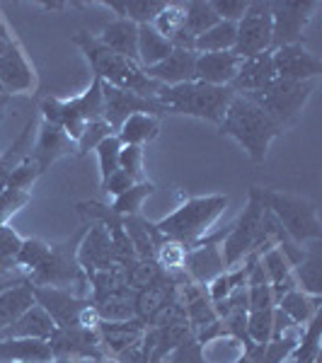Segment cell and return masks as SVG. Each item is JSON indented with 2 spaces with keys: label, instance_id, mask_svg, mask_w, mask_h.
<instances>
[{
  "label": "cell",
  "instance_id": "1",
  "mask_svg": "<svg viewBox=\"0 0 322 363\" xmlns=\"http://www.w3.org/2000/svg\"><path fill=\"white\" fill-rule=\"evenodd\" d=\"M73 44L85 54L87 63H90V68H92V75L102 80V83L119 87V90H126V92H133V95L148 97V99H157L162 87H165V85L155 83V80H150L136 61H128V58L109 51L107 46L99 44L97 37H92L85 29L73 34Z\"/></svg>",
  "mask_w": 322,
  "mask_h": 363
},
{
  "label": "cell",
  "instance_id": "2",
  "mask_svg": "<svg viewBox=\"0 0 322 363\" xmlns=\"http://www.w3.org/2000/svg\"><path fill=\"white\" fill-rule=\"evenodd\" d=\"M218 133L238 140V145L252 162H265L269 145L284 131L257 107L252 99H248L245 95H235L223 121L218 124Z\"/></svg>",
  "mask_w": 322,
  "mask_h": 363
},
{
  "label": "cell",
  "instance_id": "3",
  "mask_svg": "<svg viewBox=\"0 0 322 363\" xmlns=\"http://www.w3.org/2000/svg\"><path fill=\"white\" fill-rule=\"evenodd\" d=\"M87 233V223H83L70 238L61 240L56 245H49V252L42 259V264L27 277L32 286H46V289H61L70 291L73 296L87 298L90 286L83 267L78 264V247L80 240Z\"/></svg>",
  "mask_w": 322,
  "mask_h": 363
},
{
  "label": "cell",
  "instance_id": "4",
  "mask_svg": "<svg viewBox=\"0 0 322 363\" xmlns=\"http://www.w3.org/2000/svg\"><path fill=\"white\" fill-rule=\"evenodd\" d=\"M250 191L279 220V225L286 230V235L296 240L298 245L322 240L318 206L308 196L289 194V191H279V189H265V186H250Z\"/></svg>",
  "mask_w": 322,
  "mask_h": 363
},
{
  "label": "cell",
  "instance_id": "5",
  "mask_svg": "<svg viewBox=\"0 0 322 363\" xmlns=\"http://www.w3.org/2000/svg\"><path fill=\"white\" fill-rule=\"evenodd\" d=\"M226 206H228V196L223 194L191 196L184 203H179L170 216L155 220L153 225L157 233L191 247V245H196L199 240L209 235L211 228L216 225V220L223 216Z\"/></svg>",
  "mask_w": 322,
  "mask_h": 363
},
{
  "label": "cell",
  "instance_id": "6",
  "mask_svg": "<svg viewBox=\"0 0 322 363\" xmlns=\"http://www.w3.org/2000/svg\"><path fill=\"white\" fill-rule=\"evenodd\" d=\"M235 92L231 87H216L191 80V83L162 87L157 95V102L167 109V114H184L194 116V119L209 121V124L218 126L231 107Z\"/></svg>",
  "mask_w": 322,
  "mask_h": 363
},
{
  "label": "cell",
  "instance_id": "7",
  "mask_svg": "<svg viewBox=\"0 0 322 363\" xmlns=\"http://www.w3.org/2000/svg\"><path fill=\"white\" fill-rule=\"evenodd\" d=\"M315 90V80H286L277 78L265 90H257L245 95L252 99L257 107L277 124L281 131H289L298 124L303 109H306L310 95Z\"/></svg>",
  "mask_w": 322,
  "mask_h": 363
},
{
  "label": "cell",
  "instance_id": "8",
  "mask_svg": "<svg viewBox=\"0 0 322 363\" xmlns=\"http://www.w3.org/2000/svg\"><path fill=\"white\" fill-rule=\"evenodd\" d=\"M262 218H265V206L248 189L245 211L238 216L235 223L228 228L223 242H221V255H223L226 269L238 267L250 252H267L269 247H274V242L267 238L265 228H262Z\"/></svg>",
  "mask_w": 322,
  "mask_h": 363
},
{
  "label": "cell",
  "instance_id": "9",
  "mask_svg": "<svg viewBox=\"0 0 322 363\" xmlns=\"http://www.w3.org/2000/svg\"><path fill=\"white\" fill-rule=\"evenodd\" d=\"M272 8V51L303 44V32L320 10V0H269Z\"/></svg>",
  "mask_w": 322,
  "mask_h": 363
},
{
  "label": "cell",
  "instance_id": "10",
  "mask_svg": "<svg viewBox=\"0 0 322 363\" xmlns=\"http://www.w3.org/2000/svg\"><path fill=\"white\" fill-rule=\"evenodd\" d=\"M235 27L238 32L233 54L238 58H250L272 51V8H269V0H250L243 20Z\"/></svg>",
  "mask_w": 322,
  "mask_h": 363
},
{
  "label": "cell",
  "instance_id": "11",
  "mask_svg": "<svg viewBox=\"0 0 322 363\" xmlns=\"http://www.w3.org/2000/svg\"><path fill=\"white\" fill-rule=\"evenodd\" d=\"M32 87L34 70L5 22H0V95H20Z\"/></svg>",
  "mask_w": 322,
  "mask_h": 363
},
{
  "label": "cell",
  "instance_id": "12",
  "mask_svg": "<svg viewBox=\"0 0 322 363\" xmlns=\"http://www.w3.org/2000/svg\"><path fill=\"white\" fill-rule=\"evenodd\" d=\"M133 114H153L160 119L162 114H167V109L162 107L157 99L140 97V95H133V92H126V90H119V87L102 83V119L107 121L109 128L116 133L119 126Z\"/></svg>",
  "mask_w": 322,
  "mask_h": 363
},
{
  "label": "cell",
  "instance_id": "13",
  "mask_svg": "<svg viewBox=\"0 0 322 363\" xmlns=\"http://www.w3.org/2000/svg\"><path fill=\"white\" fill-rule=\"evenodd\" d=\"M226 233H228V228L221 233H213V235H206L187 250L184 274L191 284L209 286L216 277H221V274L226 272L223 255H221V242H223Z\"/></svg>",
  "mask_w": 322,
  "mask_h": 363
},
{
  "label": "cell",
  "instance_id": "14",
  "mask_svg": "<svg viewBox=\"0 0 322 363\" xmlns=\"http://www.w3.org/2000/svg\"><path fill=\"white\" fill-rule=\"evenodd\" d=\"M49 344H51V351H54V359L90 361V363L104 361V351L99 347L97 330H87V327L54 330Z\"/></svg>",
  "mask_w": 322,
  "mask_h": 363
},
{
  "label": "cell",
  "instance_id": "15",
  "mask_svg": "<svg viewBox=\"0 0 322 363\" xmlns=\"http://www.w3.org/2000/svg\"><path fill=\"white\" fill-rule=\"evenodd\" d=\"M34 303L42 306L46 310L51 320H54L56 330H68V327H80L78 318L83 313V308H87L92 303V298H80L73 296L70 291L61 289H46V286H32Z\"/></svg>",
  "mask_w": 322,
  "mask_h": 363
},
{
  "label": "cell",
  "instance_id": "16",
  "mask_svg": "<svg viewBox=\"0 0 322 363\" xmlns=\"http://www.w3.org/2000/svg\"><path fill=\"white\" fill-rule=\"evenodd\" d=\"M272 61H274V70H277V78L318 80L322 73L320 56L310 54L303 44L279 46V49L272 51Z\"/></svg>",
  "mask_w": 322,
  "mask_h": 363
},
{
  "label": "cell",
  "instance_id": "17",
  "mask_svg": "<svg viewBox=\"0 0 322 363\" xmlns=\"http://www.w3.org/2000/svg\"><path fill=\"white\" fill-rule=\"evenodd\" d=\"M78 264L83 267L85 274L116 267L112 238L102 223H87V233L78 247Z\"/></svg>",
  "mask_w": 322,
  "mask_h": 363
},
{
  "label": "cell",
  "instance_id": "18",
  "mask_svg": "<svg viewBox=\"0 0 322 363\" xmlns=\"http://www.w3.org/2000/svg\"><path fill=\"white\" fill-rule=\"evenodd\" d=\"M73 153H75V140L70 138L61 126L49 124V121L42 119L39 131H37V143L29 150V157L37 162L42 174L54 165L56 160H61V157H66V155H73Z\"/></svg>",
  "mask_w": 322,
  "mask_h": 363
},
{
  "label": "cell",
  "instance_id": "19",
  "mask_svg": "<svg viewBox=\"0 0 322 363\" xmlns=\"http://www.w3.org/2000/svg\"><path fill=\"white\" fill-rule=\"evenodd\" d=\"M145 327L148 325L138 318L121 320V322H99L97 337H99V347L104 351V359L114 361L126 349L136 347L145 335Z\"/></svg>",
  "mask_w": 322,
  "mask_h": 363
},
{
  "label": "cell",
  "instance_id": "20",
  "mask_svg": "<svg viewBox=\"0 0 322 363\" xmlns=\"http://www.w3.org/2000/svg\"><path fill=\"white\" fill-rule=\"evenodd\" d=\"M274 80H277V70H274L272 51H265V54H257L240 61V68L231 83V90L235 95H250V92L265 90Z\"/></svg>",
  "mask_w": 322,
  "mask_h": 363
},
{
  "label": "cell",
  "instance_id": "21",
  "mask_svg": "<svg viewBox=\"0 0 322 363\" xmlns=\"http://www.w3.org/2000/svg\"><path fill=\"white\" fill-rule=\"evenodd\" d=\"M240 61L233 51H218V54H196L194 66V80L216 87H231L233 78H235Z\"/></svg>",
  "mask_w": 322,
  "mask_h": 363
},
{
  "label": "cell",
  "instance_id": "22",
  "mask_svg": "<svg viewBox=\"0 0 322 363\" xmlns=\"http://www.w3.org/2000/svg\"><path fill=\"white\" fill-rule=\"evenodd\" d=\"M194 66H196V51L187 49H172L165 61H160L153 68H143V73L155 83L172 87L194 80Z\"/></svg>",
  "mask_w": 322,
  "mask_h": 363
},
{
  "label": "cell",
  "instance_id": "23",
  "mask_svg": "<svg viewBox=\"0 0 322 363\" xmlns=\"http://www.w3.org/2000/svg\"><path fill=\"white\" fill-rule=\"evenodd\" d=\"M54 330H56L54 320L46 315V310L42 306L34 303L13 325L0 330V339H44V342H49Z\"/></svg>",
  "mask_w": 322,
  "mask_h": 363
},
{
  "label": "cell",
  "instance_id": "24",
  "mask_svg": "<svg viewBox=\"0 0 322 363\" xmlns=\"http://www.w3.org/2000/svg\"><path fill=\"white\" fill-rule=\"evenodd\" d=\"M187 281L189 279H177V277H170V274H162V277L155 279L150 286L140 289L136 294V318L148 322L157 308L165 306L170 298L177 294V286L187 284Z\"/></svg>",
  "mask_w": 322,
  "mask_h": 363
},
{
  "label": "cell",
  "instance_id": "25",
  "mask_svg": "<svg viewBox=\"0 0 322 363\" xmlns=\"http://www.w3.org/2000/svg\"><path fill=\"white\" fill-rule=\"evenodd\" d=\"M22 238L13 228L0 225V291H8L17 284H25L27 277L17 267V252H20Z\"/></svg>",
  "mask_w": 322,
  "mask_h": 363
},
{
  "label": "cell",
  "instance_id": "26",
  "mask_svg": "<svg viewBox=\"0 0 322 363\" xmlns=\"http://www.w3.org/2000/svg\"><path fill=\"white\" fill-rule=\"evenodd\" d=\"M97 39L109 51L138 63V25H133L128 20H114L102 29V34Z\"/></svg>",
  "mask_w": 322,
  "mask_h": 363
},
{
  "label": "cell",
  "instance_id": "27",
  "mask_svg": "<svg viewBox=\"0 0 322 363\" xmlns=\"http://www.w3.org/2000/svg\"><path fill=\"white\" fill-rule=\"evenodd\" d=\"M262 267H265L269 286H272L274 306L281 301V296L298 289L296 279H294V269H291L289 259H286L277 247H269L267 252H262Z\"/></svg>",
  "mask_w": 322,
  "mask_h": 363
},
{
  "label": "cell",
  "instance_id": "28",
  "mask_svg": "<svg viewBox=\"0 0 322 363\" xmlns=\"http://www.w3.org/2000/svg\"><path fill=\"white\" fill-rule=\"evenodd\" d=\"M92 303H95L102 322H121L136 318V291L128 289V286H121V289L109 291V294L99 298H92Z\"/></svg>",
  "mask_w": 322,
  "mask_h": 363
},
{
  "label": "cell",
  "instance_id": "29",
  "mask_svg": "<svg viewBox=\"0 0 322 363\" xmlns=\"http://www.w3.org/2000/svg\"><path fill=\"white\" fill-rule=\"evenodd\" d=\"M296 286L308 296H322V247L318 242H308V252L294 267Z\"/></svg>",
  "mask_w": 322,
  "mask_h": 363
},
{
  "label": "cell",
  "instance_id": "30",
  "mask_svg": "<svg viewBox=\"0 0 322 363\" xmlns=\"http://www.w3.org/2000/svg\"><path fill=\"white\" fill-rule=\"evenodd\" d=\"M167 0H102L107 10L116 13V20H128L133 25H150L155 15L165 8Z\"/></svg>",
  "mask_w": 322,
  "mask_h": 363
},
{
  "label": "cell",
  "instance_id": "31",
  "mask_svg": "<svg viewBox=\"0 0 322 363\" xmlns=\"http://www.w3.org/2000/svg\"><path fill=\"white\" fill-rule=\"evenodd\" d=\"M160 136V119L153 114H133L116 131L121 145H145Z\"/></svg>",
  "mask_w": 322,
  "mask_h": 363
},
{
  "label": "cell",
  "instance_id": "32",
  "mask_svg": "<svg viewBox=\"0 0 322 363\" xmlns=\"http://www.w3.org/2000/svg\"><path fill=\"white\" fill-rule=\"evenodd\" d=\"M34 306V294L32 284H17L8 291H0V330H5L8 325L20 318L22 313H27Z\"/></svg>",
  "mask_w": 322,
  "mask_h": 363
},
{
  "label": "cell",
  "instance_id": "33",
  "mask_svg": "<svg viewBox=\"0 0 322 363\" xmlns=\"http://www.w3.org/2000/svg\"><path fill=\"white\" fill-rule=\"evenodd\" d=\"M322 306V296H308L301 289L289 291L286 296H281V301L277 303V308L281 313H286L298 327H306L315 315L320 313Z\"/></svg>",
  "mask_w": 322,
  "mask_h": 363
},
{
  "label": "cell",
  "instance_id": "34",
  "mask_svg": "<svg viewBox=\"0 0 322 363\" xmlns=\"http://www.w3.org/2000/svg\"><path fill=\"white\" fill-rule=\"evenodd\" d=\"M174 46L167 42L165 37L155 32L150 25L138 27V66L140 68H153L160 61L172 54Z\"/></svg>",
  "mask_w": 322,
  "mask_h": 363
},
{
  "label": "cell",
  "instance_id": "35",
  "mask_svg": "<svg viewBox=\"0 0 322 363\" xmlns=\"http://www.w3.org/2000/svg\"><path fill=\"white\" fill-rule=\"evenodd\" d=\"M187 245L177 242V240L162 235L155 242V264L162 269L170 277H177V279H187L184 274V259H187Z\"/></svg>",
  "mask_w": 322,
  "mask_h": 363
},
{
  "label": "cell",
  "instance_id": "36",
  "mask_svg": "<svg viewBox=\"0 0 322 363\" xmlns=\"http://www.w3.org/2000/svg\"><path fill=\"white\" fill-rule=\"evenodd\" d=\"M235 32L238 27L233 22H223L213 25L209 32H204L201 37H196L194 51L196 54H218V51H233L235 46Z\"/></svg>",
  "mask_w": 322,
  "mask_h": 363
},
{
  "label": "cell",
  "instance_id": "37",
  "mask_svg": "<svg viewBox=\"0 0 322 363\" xmlns=\"http://www.w3.org/2000/svg\"><path fill=\"white\" fill-rule=\"evenodd\" d=\"M184 8V29L194 37H201L204 32H209L213 25H218V15L211 8V0H189V3H182Z\"/></svg>",
  "mask_w": 322,
  "mask_h": 363
},
{
  "label": "cell",
  "instance_id": "38",
  "mask_svg": "<svg viewBox=\"0 0 322 363\" xmlns=\"http://www.w3.org/2000/svg\"><path fill=\"white\" fill-rule=\"evenodd\" d=\"M155 189L157 186L153 184V182H138V184H133L131 189H126L124 194H119L114 199L112 203H109V208L114 211L116 216H138L140 211H143V201L148 196H153L155 194Z\"/></svg>",
  "mask_w": 322,
  "mask_h": 363
},
{
  "label": "cell",
  "instance_id": "39",
  "mask_svg": "<svg viewBox=\"0 0 322 363\" xmlns=\"http://www.w3.org/2000/svg\"><path fill=\"white\" fill-rule=\"evenodd\" d=\"M70 104L75 107V112L83 116L85 121H97L102 119V80L92 75L90 87L78 97H70Z\"/></svg>",
  "mask_w": 322,
  "mask_h": 363
},
{
  "label": "cell",
  "instance_id": "40",
  "mask_svg": "<svg viewBox=\"0 0 322 363\" xmlns=\"http://www.w3.org/2000/svg\"><path fill=\"white\" fill-rule=\"evenodd\" d=\"M150 27L155 29L160 37H165L167 42H172V37H177L184 29V8L182 3H165V8L155 15V20L150 22Z\"/></svg>",
  "mask_w": 322,
  "mask_h": 363
},
{
  "label": "cell",
  "instance_id": "41",
  "mask_svg": "<svg viewBox=\"0 0 322 363\" xmlns=\"http://www.w3.org/2000/svg\"><path fill=\"white\" fill-rule=\"evenodd\" d=\"M245 279H248V274H245V267L243 262H240L238 267L233 269H226L221 277H216L211 284L206 286L209 289V298L211 301H223L228 294H233V291L238 289V286H245Z\"/></svg>",
  "mask_w": 322,
  "mask_h": 363
},
{
  "label": "cell",
  "instance_id": "42",
  "mask_svg": "<svg viewBox=\"0 0 322 363\" xmlns=\"http://www.w3.org/2000/svg\"><path fill=\"white\" fill-rule=\"evenodd\" d=\"M49 252V242L39 238H22V245H20V252H17V267L22 269V274L29 277Z\"/></svg>",
  "mask_w": 322,
  "mask_h": 363
},
{
  "label": "cell",
  "instance_id": "43",
  "mask_svg": "<svg viewBox=\"0 0 322 363\" xmlns=\"http://www.w3.org/2000/svg\"><path fill=\"white\" fill-rule=\"evenodd\" d=\"M119 169L131 177L133 184L145 182V150L143 145H121L119 150Z\"/></svg>",
  "mask_w": 322,
  "mask_h": 363
},
{
  "label": "cell",
  "instance_id": "44",
  "mask_svg": "<svg viewBox=\"0 0 322 363\" xmlns=\"http://www.w3.org/2000/svg\"><path fill=\"white\" fill-rule=\"evenodd\" d=\"M109 136H116V133L109 128V124L104 119L87 121L83 133H80V138H78V143H75V153H78V155L92 153V150H95L97 145L102 143L104 138H109Z\"/></svg>",
  "mask_w": 322,
  "mask_h": 363
},
{
  "label": "cell",
  "instance_id": "45",
  "mask_svg": "<svg viewBox=\"0 0 322 363\" xmlns=\"http://www.w3.org/2000/svg\"><path fill=\"white\" fill-rule=\"evenodd\" d=\"M119 150H121V140L116 136L104 138L95 148L97 160H99V177H102V182H107L116 169H119Z\"/></svg>",
  "mask_w": 322,
  "mask_h": 363
},
{
  "label": "cell",
  "instance_id": "46",
  "mask_svg": "<svg viewBox=\"0 0 322 363\" xmlns=\"http://www.w3.org/2000/svg\"><path fill=\"white\" fill-rule=\"evenodd\" d=\"M162 269L155 264V262H143V259H136L131 267L126 269V284L128 289H133L138 294L140 289H145V286H150L155 279L162 277Z\"/></svg>",
  "mask_w": 322,
  "mask_h": 363
},
{
  "label": "cell",
  "instance_id": "47",
  "mask_svg": "<svg viewBox=\"0 0 322 363\" xmlns=\"http://www.w3.org/2000/svg\"><path fill=\"white\" fill-rule=\"evenodd\" d=\"M160 363H209V361H206V349L191 335L184 342H179Z\"/></svg>",
  "mask_w": 322,
  "mask_h": 363
},
{
  "label": "cell",
  "instance_id": "48",
  "mask_svg": "<svg viewBox=\"0 0 322 363\" xmlns=\"http://www.w3.org/2000/svg\"><path fill=\"white\" fill-rule=\"evenodd\" d=\"M272 315L274 308L269 310H250L248 313V337L255 344H267L272 339Z\"/></svg>",
  "mask_w": 322,
  "mask_h": 363
},
{
  "label": "cell",
  "instance_id": "49",
  "mask_svg": "<svg viewBox=\"0 0 322 363\" xmlns=\"http://www.w3.org/2000/svg\"><path fill=\"white\" fill-rule=\"evenodd\" d=\"M42 177V169L37 167V162L32 160V157H25V160L17 165L13 172H10L8 177V184H5V189H22V191H29L32 189V184Z\"/></svg>",
  "mask_w": 322,
  "mask_h": 363
},
{
  "label": "cell",
  "instance_id": "50",
  "mask_svg": "<svg viewBox=\"0 0 322 363\" xmlns=\"http://www.w3.org/2000/svg\"><path fill=\"white\" fill-rule=\"evenodd\" d=\"M32 201V194L22 189H3L0 191V225H8V220L20 211L22 206Z\"/></svg>",
  "mask_w": 322,
  "mask_h": 363
},
{
  "label": "cell",
  "instance_id": "51",
  "mask_svg": "<svg viewBox=\"0 0 322 363\" xmlns=\"http://www.w3.org/2000/svg\"><path fill=\"white\" fill-rule=\"evenodd\" d=\"M248 5H250V0H211V8L218 15V20L233 22V25H238V22L243 20Z\"/></svg>",
  "mask_w": 322,
  "mask_h": 363
},
{
  "label": "cell",
  "instance_id": "52",
  "mask_svg": "<svg viewBox=\"0 0 322 363\" xmlns=\"http://www.w3.org/2000/svg\"><path fill=\"white\" fill-rule=\"evenodd\" d=\"M248 306H250V310H269V308H274L272 286H269V284L248 286Z\"/></svg>",
  "mask_w": 322,
  "mask_h": 363
},
{
  "label": "cell",
  "instance_id": "53",
  "mask_svg": "<svg viewBox=\"0 0 322 363\" xmlns=\"http://www.w3.org/2000/svg\"><path fill=\"white\" fill-rule=\"evenodd\" d=\"M131 186H133V182L124 172V169H116V172L107 182H102V191H104V194H112L114 199L119 194H124L126 189H131Z\"/></svg>",
  "mask_w": 322,
  "mask_h": 363
},
{
  "label": "cell",
  "instance_id": "54",
  "mask_svg": "<svg viewBox=\"0 0 322 363\" xmlns=\"http://www.w3.org/2000/svg\"><path fill=\"white\" fill-rule=\"evenodd\" d=\"M44 10H63L66 8V3H39Z\"/></svg>",
  "mask_w": 322,
  "mask_h": 363
},
{
  "label": "cell",
  "instance_id": "55",
  "mask_svg": "<svg viewBox=\"0 0 322 363\" xmlns=\"http://www.w3.org/2000/svg\"><path fill=\"white\" fill-rule=\"evenodd\" d=\"M39 363H90V361H68V359H51V361H39Z\"/></svg>",
  "mask_w": 322,
  "mask_h": 363
},
{
  "label": "cell",
  "instance_id": "56",
  "mask_svg": "<svg viewBox=\"0 0 322 363\" xmlns=\"http://www.w3.org/2000/svg\"><path fill=\"white\" fill-rule=\"evenodd\" d=\"M5 99H8V95H0V112H3V107H5Z\"/></svg>",
  "mask_w": 322,
  "mask_h": 363
},
{
  "label": "cell",
  "instance_id": "57",
  "mask_svg": "<svg viewBox=\"0 0 322 363\" xmlns=\"http://www.w3.org/2000/svg\"><path fill=\"white\" fill-rule=\"evenodd\" d=\"M99 363H116V361H112V359H104V361H99Z\"/></svg>",
  "mask_w": 322,
  "mask_h": 363
}]
</instances>
